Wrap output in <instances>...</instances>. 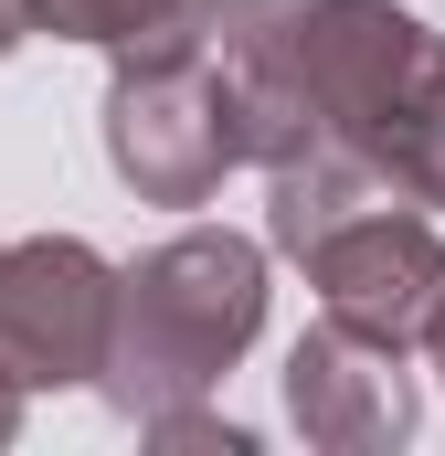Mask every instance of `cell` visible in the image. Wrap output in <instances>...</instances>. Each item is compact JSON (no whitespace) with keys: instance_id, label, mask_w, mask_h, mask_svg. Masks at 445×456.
Returning a JSON list of instances; mask_svg holds the SVG:
<instances>
[{"instance_id":"cell-2","label":"cell","mask_w":445,"mask_h":456,"mask_svg":"<svg viewBox=\"0 0 445 456\" xmlns=\"http://www.w3.org/2000/svg\"><path fill=\"white\" fill-rule=\"evenodd\" d=\"M255 330H265V244L191 224L170 244H149L138 265H117V340H107L96 393L127 425L213 403L222 371L255 350Z\"/></svg>"},{"instance_id":"cell-13","label":"cell","mask_w":445,"mask_h":456,"mask_svg":"<svg viewBox=\"0 0 445 456\" xmlns=\"http://www.w3.org/2000/svg\"><path fill=\"white\" fill-rule=\"evenodd\" d=\"M425 350H435V382H445V308H435V330H425Z\"/></svg>"},{"instance_id":"cell-4","label":"cell","mask_w":445,"mask_h":456,"mask_svg":"<svg viewBox=\"0 0 445 456\" xmlns=\"http://www.w3.org/2000/svg\"><path fill=\"white\" fill-rule=\"evenodd\" d=\"M117 340V265L75 233L0 244V382L21 393H75L107 371Z\"/></svg>"},{"instance_id":"cell-9","label":"cell","mask_w":445,"mask_h":456,"mask_svg":"<svg viewBox=\"0 0 445 456\" xmlns=\"http://www.w3.org/2000/svg\"><path fill=\"white\" fill-rule=\"evenodd\" d=\"M382 181H392L414 213H445V53L414 75V96H403L392 138H382Z\"/></svg>"},{"instance_id":"cell-8","label":"cell","mask_w":445,"mask_h":456,"mask_svg":"<svg viewBox=\"0 0 445 456\" xmlns=\"http://www.w3.org/2000/svg\"><path fill=\"white\" fill-rule=\"evenodd\" d=\"M32 32L96 53H202L222 32V0H32Z\"/></svg>"},{"instance_id":"cell-11","label":"cell","mask_w":445,"mask_h":456,"mask_svg":"<svg viewBox=\"0 0 445 456\" xmlns=\"http://www.w3.org/2000/svg\"><path fill=\"white\" fill-rule=\"evenodd\" d=\"M21 32H32V0H0V53H21Z\"/></svg>"},{"instance_id":"cell-12","label":"cell","mask_w":445,"mask_h":456,"mask_svg":"<svg viewBox=\"0 0 445 456\" xmlns=\"http://www.w3.org/2000/svg\"><path fill=\"white\" fill-rule=\"evenodd\" d=\"M21 436V382H0V446Z\"/></svg>"},{"instance_id":"cell-7","label":"cell","mask_w":445,"mask_h":456,"mask_svg":"<svg viewBox=\"0 0 445 456\" xmlns=\"http://www.w3.org/2000/svg\"><path fill=\"white\" fill-rule=\"evenodd\" d=\"M371 202H403V191H392L360 149H308V159H276V170H265V244L308 265V255H319L350 213H371Z\"/></svg>"},{"instance_id":"cell-3","label":"cell","mask_w":445,"mask_h":456,"mask_svg":"<svg viewBox=\"0 0 445 456\" xmlns=\"http://www.w3.org/2000/svg\"><path fill=\"white\" fill-rule=\"evenodd\" d=\"M107 159L138 202H213L222 170L255 159L244 138V86L222 64V43L202 53H117L107 75Z\"/></svg>"},{"instance_id":"cell-10","label":"cell","mask_w":445,"mask_h":456,"mask_svg":"<svg viewBox=\"0 0 445 456\" xmlns=\"http://www.w3.org/2000/svg\"><path fill=\"white\" fill-rule=\"evenodd\" d=\"M138 436H149V446H191V456H202V446H222V456H244V446H255L233 414H202V403H181V414H149Z\"/></svg>"},{"instance_id":"cell-6","label":"cell","mask_w":445,"mask_h":456,"mask_svg":"<svg viewBox=\"0 0 445 456\" xmlns=\"http://www.w3.org/2000/svg\"><path fill=\"white\" fill-rule=\"evenodd\" d=\"M287 425L329 456H392V446H414L425 393H414V371H403L392 340H360V330L319 319L287 350Z\"/></svg>"},{"instance_id":"cell-1","label":"cell","mask_w":445,"mask_h":456,"mask_svg":"<svg viewBox=\"0 0 445 456\" xmlns=\"http://www.w3.org/2000/svg\"><path fill=\"white\" fill-rule=\"evenodd\" d=\"M213 43L244 86L255 170L308 159V149H360L382 170V138L414 96V75L445 53L392 0H222Z\"/></svg>"},{"instance_id":"cell-5","label":"cell","mask_w":445,"mask_h":456,"mask_svg":"<svg viewBox=\"0 0 445 456\" xmlns=\"http://www.w3.org/2000/svg\"><path fill=\"white\" fill-rule=\"evenodd\" d=\"M308 287H319V319L360 330V340L414 350L445 308V233L414 202H371L308 255Z\"/></svg>"}]
</instances>
